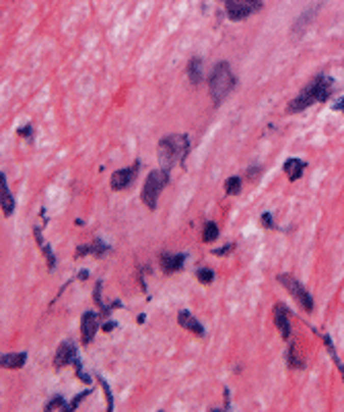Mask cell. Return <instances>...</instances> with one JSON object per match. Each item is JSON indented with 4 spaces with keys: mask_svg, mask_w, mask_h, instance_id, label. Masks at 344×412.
Returning <instances> with one entry per match:
<instances>
[{
    "mask_svg": "<svg viewBox=\"0 0 344 412\" xmlns=\"http://www.w3.org/2000/svg\"><path fill=\"white\" fill-rule=\"evenodd\" d=\"M334 91V81L328 76V74H317L297 97H295L290 103H288V114H297V112H303L307 110L313 103H322V101H328L330 95Z\"/></svg>",
    "mask_w": 344,
    "mask_h": 412,
    "instance_id": "6da1fadb",
    "label": "cell"
},
{
    "mask_svg": "<svg viewBox=\"0 0 344 412\" xmlns=\"http://www.w3.org/2000/svg\"><path fill=\"white\" fill-rule=\"evenodd\" d=\"M188 148H190V138L186 134H171L161 138L159 142V163L161 169H171L177 161H186L188 157Z\"/></svg>",
    "mask_w": 344,
    "mask_h": 412,
    "instance_id": "7a4b0ae2",
    "label": "cell"
},
{
    "mask_svg": "<svg viewBox=\"0 0 344 412\" xmlns=\"http://www.w3.org/2000/svg\"><path fill=\"white\" fill-rule=\"evenodd\" d=\"M237 85V76L231 72L229 62H219L208 79V91L215 103H221Z\"/></svg>",
    "mask_w": 344,
    "mask_h": 412,
    "instance_id": "3957f363",
    "label": "cell"
},
{
    "mask_svg": "<svg viewBox=\"0 0 344 412\" xmlns=\"http://www.w3.org/2000/svg\"><path fill=\"white\" fill-rule=\"evenodd\" d=\"M167 184H169V171L167 169H155V171L149 173V177H146V182L142 186V192H140V198L151 211L157 209V198H159V194L163 192V188Z\"/></svg>",
    "mask_w": 344,
    "mask_h": 412,
    "instance_id": "277c9868",
    "label": "cell"
},
{
    "mask_svg": "<svg viewBox=\"0 0 344 412\" xmlns=\"http://www.w3.org/2000/svg\"><path fill=\"white\" fill-rule=\"evenodd\" d=\"M262 0H225V11L231 21H243L250 15L262 11Z\"/></svg>",
    "mask_w": 344,
    "mask_h": 412,
    "instance_id": "5b68a950",
    "label": "cell"
},
{
    "mask_svg": "<svg viewBox=\"0 0 344 412\" xmlns=\"http://www.w3.org/2000/svg\"><path fill=\"white\" fill-rule=\"evenodd\" d=\"M278 282H280L295 299L299 301V305L305 309V312H311V309H313V297L307 293V289H305L297 278H293L290 274H280V276H278Z\"/></svg>",
    "mask_w": 344,
    "mask_h": 412,
    "instance_id": "8992f818",
    "label": "cell"
},
{
    "mask_svg": "<svg viewBox=\"0 0 344 412\" xmlns=\"http://www.w3.org/2000/svg\"><path fill=\"white\" fill-rule=\"evenodd\" d=\"M138 171H140V163H138V161H134V163H132L130 167H126V169H118V171L112 175V190H116V192L126 190V188L136 179Z\"/></svg>",
    "mask_w": 344,
    "mask_h": 412,
    "instance_id": "52a82bcc",
    "label": "cell"
},
{
    "mask_svg": "<svg viewBox=\"0 0 344 412\" xmlns=\"http://www.w3.org/2000/svg\"><path fill=\"white\" fill-rule=\"evenodd\" d=\"M97 326H99V316H97L95 312H85V314H83V320H81V340H83L85 346H87L89 342H93L95 332H97Z\"/></svg>",
    "mask_w": 344,
    "mask_h": 412,
    "instance_id": "ba28073f",
    "label": "cell"
},
{
    "mask_svg": "<svg viewBox=\"0 0 344 412\" xmlns=\"http://www.w3.org/2000/svg\"><path fill=\"white\" fill-rule=\"evenodd\" d=\"M274 324H276L280 336L284 340H288L290 338V318H288V309L282 303L274 305Z\"/></svg>",
    "mask_w": 344,
    "mask_h": 412,
    "instance_id": "9c48e42d",
    "label": "cell"
},
{
    "mask_svg": "<svg viewBox=\"0 0 344 412\" xmlns=\"http://www.w3.org/2000/svg\"><path fill=\"white\" fill-rule=\"evenodd\" d=\"M78 356H76V346L70 342V340H64L60 346H58V352L54 356V365L56 367H64V365H70L74 363Z\"/></svg>",
    "mask_w": 344,
    "mask_h": 412,
    "instance_id": "30bf717a",
    "label": "cell"
},
{
    "mask_svg": "<svg viewBox=\"0 0 344 412\" xmlns=\"http://www.w3.org/2000/svg\"><path fill=\"white\" fill-rule=\"evenodd\" d=\"M159 262H161L163 272L173 274V272H177V270H181V268H183L186 253H169V251H163V253H161V258H159Z\"/></svg>",
    "mask_w": 344,
    "mask_h": 412,
    "instance_id": "8fae6325",
    "label": "cell"
},
{
    "mask_svg": "<svg viewBox=\"0 0 344 412\" xmlns=\"http://www.w3.org/2000/svg\"><path fill=\"white\" fill-rule=\"evenodd\" d=\"M177 322H179L181 328L194 332L196 336H204V328H202V324H200L198 320H196V318L188 312V309H181V312L177 314Z\"/></svg>",
    "mask_w": 344,
    "mask_h": 412,
    "instance_id": "7c38bea8",
    "label": "cell"
},
{
    "mask_svg": "<svg viewBox=\"0 0 344 412\" xmlns=\"http://www.w3.org/2000/svg\"><path fill=\"white\" fill-rule=\"evenodd\" d=\"M0 196H3V213H5L7 217H11L13 211H15V198H13L11 190H9V184H7L5 171L0 173Z\"/></svg>",
    "mask_w": 344,
    "mask_h": 412,
    "instance_id": "4fadbf2b",
    "label": "cell"
},
{
    "mask_svg": "<svg viewBox=\"0 0 344 412\" xmlns=\"http://www.w3.org/2000/svg\"><path fill=\"white\" fill-rule=\"evenodd\" d=\"M202 76H204V62H202V58L194 56L188 62V79H190V83L198 85V83H202Z\"/></svg>",
    "mask_w": 344,
    "mask_h": 412,
    "instance_id": "5bb4252c",
    "label": "cell"
},
{
    "mask_svg": "<svg viewBox=\"0 0 344 412\" xmlns=\"http://www.w3.org/2000/svg\"><path fill=\"white\" fill-rule=\"evenodd\" d=\"M282 169H284V173L288 175L290 182H297L303 175V171H305V163L301 159H286L284 165H282Z\"/></svg>",
    "mask_w": 344,
    "mask_h": 412,
    "instance_id": "9a60e30c",
    "label": "cell"
},
{
    "mask_svg": "<svg viewBox=\"0 0 344 412\" xmlns=\"http://www.w3.org/2000/svg\"><path fill=\"white\" fill-rule=\"evenodd\" d=\"M27 360V354L25 352H9V354H3L0 358V363H3V369H21Z\"/></svg>",
    "mask_w": 344,
    "mask_h": 412,
    "instance_id": "2e32d148",
    "label": "cell"
},
{
    "mask_svg": "<svg viewBox=\"0 0 344 412\" xmlns=\"http://www.w3.org/2000/svg\"><path fill=\"white\" fill-rule=\"evenodd\" d=\"M286 363H288L293 369H301V367L305 365L303 356L299 354V346L295 344V342H290L288 348H286Z\"/></svg>",
    "mask_w": 344,
    "mask_h": 412,
    "instance_id": "e0dca14e",
    "label": "cell"
},
{
    "mask_svg": "<svg viewBox=\"0 0 344 412\" xmlns=\"http://www.w3.org/2000/svg\"><path fill=\"white\" fill-rule=\"evenodd\" d=\"M217 237H219V225L213 223V221H206V223H204V229H202V241L213 243Z\"/></svg>",
    "mask_w": 344,
    "mask_h": 412,
    "instance_id": "ac0fdd59",
    "label": "cell"
},
{
    "mask_svg": "<svg viewBox=\"0 0 344 412\" xmlns=\"http://www.w3.org/2000/svg\"><path fill=\"white\" fill-rule=\"evenodd\" d=\"M322 338H324V342H326V346H328V350H330V354H332V358H334V363H336L338 371H340L342 377H344V363H340V358H338V354H336V350H334V344H332V338H330L328 334H324Z\"/></svg>",
    "mask_w": 344,
    "mask_h": 412,
    "instance_id": "d6986e66",
    "label": "cell"
},
{
    "mask_svg": "<svg viewBox=\"0 0 344 412\" xmlns=\"http://www.w3.org/2000/svg\"><path fill=\"white\" fill-rule=\"evenodd\" d=\"M225 192L229 196H237L241 192V177H229L225 182Z\"/></svg>",
    "mask_w": 344,
    "mask_h": 412,
    "instance_id": "ffe728a7",
    "label": "cell"
},
{
    "mask_svg": "<svg viewBox=\"0 0 344 412\" xmlns=\"http://www.w3.org/2000/svg\"><path fill=\"white\" fill-rule=\"evenodd\" d=\"M56 408H62V410H66L68 408V404L64 402V398L62 396H56L54 400H50L45 404V412H52V410H56Z\"/></svg>",
    "mask_w": 344,
    "mask_h": 412,
    "instance_id": "44dd1931",
    "label": "cell"
},
{
    "mask_svg": "<svg viewBox=\"0 0 344 412\" xmlns=\"http://www.w3.org/2000/svg\"><path fill=\"white\" fill-rule=\"evenodd\" d=\"M196 276H198V280H200L202 285H210V282L215 280V272L208 270V268H200L198 272H196Z\"/></svg>",
    "mask_w": 344,
    "mask_h": 412,
    "instance_id": "7402d4cb",
    "label": "cell"
},
{
    "mask_svg": "<svg viewBox=\"0 0 344 412\" xmlns=\"http://www.w3.org/2000/svg\"><path fill=\"white\" fill-rule=\"evenodd\" d=\"M89 249H91V253H95V255H103V253H105L110 247H108V245H105L101 239H95V241L89 245Z\"/></svg>",
    "mask_w": 344,
    "mask_h": 412,
    "instance_id": "603a6c76",
    "label": "cell"
},
{
    "mask_svg": "<svg viewBox=\"0 0 344 412\" xmlns=\"http://www.w3.org/2000/svg\"><path fill=\"white\" fill-rule=\"evenodd\" d=\"M99 381H101V388L105 390V396H108V410H114V400H112V390H110V385H108V381H105L103 377H99Z\"/></svg>",
    "mask_w": 344,
    "mask_h": 412,
    "instance_id": "cb8c5ba5",
    "label": "cell"
},
{
    "mask_svg": "<svg viewBox=\"0 0 344 412\" xmlns=\"http://www.w3.org/2000/svg\"><path fill=\"white\" fill-rule=\"evenodd\" d=\"M233 247H235L233 243H227V245H225V247H221V249H213V253H215V255H225V253L233 251Z\"/></svg>",
    "mask_w": 344,
    "mask_h": 412,
    "instance_id": "d4e9b609",
    "label": "cell"
},
{
    "mask_svg": "<svg viewBox=\"0 0 344 412\" xmlns=\"http://www.w3.org/2000/svg\"><path fill=\"white\" fill-rule=\"evenodd\" d=\"M262 223H264L266 227L272 229V227H274V223H272V215H270V213H264V215H262Z\"/></svg>",
    "mask_w": 344,
    "mask_h": 412,
    "instance_id": "484cf974",
    "label": "cell"
},
{
    "mask_svg": "<svg viewBox=\"0 0 344 412\" xmlns=\"http://www.w3.org/2000/svg\"><path fill=\"white\" fill-rule=\"evenodd\" d=\"M334 112H344V99H338L334 103Z\"/></svg>",
    "mask_w": 344,
    "mask_h": 412,
    "instance_id": "4316f807",
    "label": "cell"
},
{
    "mask_svg": "<svg viewBox=\"0 0 344 412\" xmlns=\"http://www.w3.org/2000/svg\"><path fill=\"white\" fill-rule=\"evenodd\" d=\"M19 134L25 136V138H29V136H31V126H25L23 130H19Z\"/></svg>",
    "mask_w": 344,
    "mask_h": 412,
    "instance_id": "83f0119b",
    "label": "cell"
},
{
    "mask_svg": "<svg viewBox=\"0 0 344 412\" xmlns=\"http://www.w3.org/2000/svg\"><path fill=\"white\" fill-rule=\"evenodd\" d=\"M116 328V322H108L105 326H103V332H112Z\"/></svg>",
    "mask_w": 344,
    "mask_h": 412,
    "instance_id": "f1b7e54d",
    "label": "cell"
}]
</instances>
